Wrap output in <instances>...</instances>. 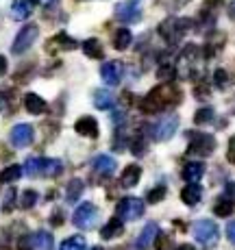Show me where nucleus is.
I'll list each match as a JSON object with an SVG mask.
<instances>
[{
  "label": "nucleus",
  "mask_w": 235,
  "mask_h": 250,
  "mask_svg": "<svg viewBox=\"0 0 235 250\" xmlns=\"http://www.w3.org/2000/svg\"><path fill=\"white\" fill-rule=\"evenodd\" d=\"M227 161L235 166V135L229 139V148H227Z\"/></svg>",
  "instance_id": "obj_41"
},
{
  "label": "nucleus",
  "mask_w": 235,
  "mask_h": 250,
  "mask_svg": "<svg viewBox=\"0 0 235 250\" xmlns=\"http://www.w3.org/2000/svg\"><path fill=\"white\" fill-rule=\"evenodd\" d=\"M124 233V224L120 218H111L107 224L103 227L100 230V235H103V239H116V237H122Z\"/></svg>",
  "instance_id": "obj_22"
},
{
  "label": "nucleus",
  "mask_w": 235,
  "mask_h": 250,
  "mask_svg": "<svg viewBox=\"0 0 235 250\" xmlns=\"http://www.w3.org/2000/svg\"><path fill=\"white\" fill-rule=\"evenodd\" d=\"M215 150V137L209 133H194L190 139L188 152L190 155H200V157H209Z\"/></svg>",
  "instance_id": "obj_8"
},
{
  "label": "nucleus",
  "mask_w": 235,
  "mask_h": 250,
  "mask_svg": "<svg viewBox=\"0 0 235 250\" xmlns=\"http://www.w3.org/2000/svg\"><path fill=\"white\" fill-rule=\"evenodd\" d=\"M83 52L89 57V59H103V44H100L96 37H89L83 44Z\"/></svg>",
  "instance_id": "obj_29"
},
{
  "label": "nucleus",
  "mask_w": 235,
  "mask_h": 250,
  "mask_svg": "<svg viewBox=\"0 0 235 250\" xmlns=\"http://www.w3.org/2000/svg\"><path fill=\"white\" fill-rule=\"evenodd\" d=\"M205 176V166L200 161H192V163H185L183 167V179L188 183H198L200 179Z\"/></svg>",
  "instance_id": "obj_21"
},
{
  "label": "nucleus",
  "mask_w": 235,
  "mask_h": 250,
  "mask_svg": "<svg viewBox=\"0 0 235 250\" xmlns=\"http://www.w3.org/2000/svg\"><path fill=\"white\" fill-rule=\"evenodd\" d=\"M227 237H229V242H231L233 246H235V220L227 224Z\"/></svg>",
  "instance_id": "obj_44"
},
{
  "label": "nucleus",
  "mask_w": 235,
  "mask_h": 250,
  "mask_svg": "<svg viewBox=\"0 0 235 250\" xmlns=\"http://www.w3.org/2000/svg\"><path fill=\"white\" fill-rule=\"evenodd\" d=\"M142 179V167L135 166V163H131V166H127L122 170V176H120V185L122 187H135L137 183Z\"/></svg>",
  "instance_id": "obj_18"
},
{
  "label": "nucleus",
  "mask_w": 235,
  "mask_h": 250,
  "mask_svg": "<svg viewBox=\"0 0 235 250\" xmlns=\"http://www.w3.org/2000/svg\"><path fill=\"white\" fill-rule=\"evenodd\" d=\"M224 196H227L229 200H233V203H235V181L227 183V187H224Z\"/></svg>",
  "instance_id": "obj_43"
},
{
  "label": "nucleus",
  "mask_w": 235,
  "mask_h": 250,
  "mask_svg": "<svg viewBox=\"0 0 235 250\" xmlns=\"http://www.w3.org/2000/svg\"><path fill=\"white\" fill-rule=\"evenodd\" d=\"M214 83H215V87H220V89H224L229 85V74L224 70H215L214 72Z\"/></svg>",
  "instance_id": "obj_38"
},
{
  "label": "nucleus",
  "mask_w": 235,
  "mask_h": 250,
  "mask_svg": "<svg viewBox=\"0 0 235 250\" xmlns=\"http://www.w3.org/2000/svg\"><path fill=\"white\" fill-rule=\"evenodd\" d=\"M194 237L200 246L212 248L220 239V229L214 220H196L194 222Z\"/></svg>",
  "instance_id": "obj_2"
},
{
  "label": "nucleus",
  "mask_w": 235,
  "mask_h": 250,
  "mask_svg": "<svg viewBox=\"0 0 235 250\" xmlns=\"http://www.w3.org/2000/svg\"><path fill=\"white\" fill-rule=\"evenodd\" d=\"M194 94H196V98H198V100L209 98V87H207V85H196Z\"/></svg>",
  "instance_id": "obj_42"
},
{
  "label": "nucleus",
  "mask_w": 235,
  "mask_h": 250,
  "mask_svg": "<svg viewBox=\"0 0 235 250\" xmlns=\"http://www.w3.org/2000/svg\"><path fill=\"white\" fill-rule=\"evenodd\" d=\"M16 207V189H9L7 196H4V205H2V211L4 213H9V211Z\"/></svg>",
  "instance_id": "obj_39"
},
{
  "label": "nucleus",
  "mask_w": 235,
  "mask_h": 250,
  "mask_svg": "<svg viewBox=\"0 0 235 250\" xmlns=\"http://www.w3.org/2000/svg\"><path fill=\"white\" fill-rule=\"evenodd\" d=\"M166 194H168L166 185H157L155 189H150V191H148V194H146V203H150V205L161 203V200L166 198Z\"/></svg>",
  "instance_id": "obj_34"
},
{
  "label": "nucleus",
  "mask_w": 235,
  "mask_h": 250,
  "mask_svg": "<svg viewBox=\"0 0 235 250\" xmlns=\"http://www.w3.org/2000/svg\"><path fill=\"white\" fill-rule=\"evenodd\" d=\"M190 31V20H176V18H168L159 24V35L164 37L168 44H176L185 33Z\"/></svg>",
  "instance_id": "obj_4"
},
{
  "label": "nucleus",
  "mask_w": 235,
  "mask_h": 250,
  "mask_svg": "<svg viewBox=\"0 0 235 250\" xmlns=\"http://www.w3.org/2000/svg\"><path fill=\"white\" fill-rule=\"evenodd\" d=\"M155 246H157V250H174V239L166 233H157Z\"/></svg>",
  "instance_id": "obj_36"
},
{
  "label": "nucleus",
  "mask_w": 235,
  "mask_h": 250,
  "mask_svg": "<svg viewBox=\"0 0 235 250\" xmlns=\"http://www.w3.org/2000/svg\"><path fill=\"white\" fill-rule=\"evenodd\" d=\"M35 203H37V191L35 189H26L20 196V207H22V209H33Z\"/></svg>",
  "instance_id": "obj_37"
},
{
  "label": "nucleus",
  "mask_w": 235,
  "mask_h": 250,
  "mask_svg": "<svg viewBox=\"0 0 235 250\" xmlns=\"http://www.w3.org/2000/svg\"><path fill=\"white\" fill-rule=\"evenodd\" d=\"M64 172V163L59 159H44V167H42V176H59Z\"/></svg>",
  "instance_id": "obj_31"
},
{
  "label": "nucleus",
  "mask_w": 235,
  "mask_h": 250,
  "mask_svg": "<svg viewBox=\"0 0 235 250\" xmlns=\"http://www.w3.org/2000/svg\"><path fill=\"white\" fill-rule=\"evenodd\" d=\"M116 213H118V218L122 220H137V218H142L144 215V200L140 198H135V196H128V198H122L118 203L116 207Z\"/></svg>",
  "instance_id": "obj_6"
},
{
  "label": "nucleus",
  "mask_w": 235,
  "mask_h": 250,
  "mask_svg": "<svg viewBox=\"0 0 235 250\" xmlns=\"http://www.w3.org/2000/svg\"><path fill=\"white\" fill-rule=\"evenodd\" d=\"M92 167H94V174H98V176H105V179H109V176H111L113 172H116L118 163H116V159H113L111 155H98V157L94 159Z\"/></svg>",
  "instance_id": "obj_11"
},
{
  "label": "nucleus",
  "mask_w": 235,
  "mask_h": 250,
  "mask_svg": "<svg viewBox=\"0 0 235 250\" xmlns=\"http://www.w3.org/2000/svg\"><path fill=\"white\" fill-rule=\"evenodd\" d=\"M176 128H179V115L168 113V115H161L150 126V135L155 142H168L176 133Z\"/></svg>",
  "instance_id": "obj_3"
},
{
  "label": "nucleus",
  "mask_w": 235,
  "mask_h": 250,
  "mask_svg": "<svg viewBox=\"0 0 235 250\" xmlns=\"http://www.w3.org/2000/svg\"><path fill=\"white\" fill-rule=\"evenodd\" d=\"M92 250H103V248H100V246H94V248H92Z\"/></svg>",
  "instance_id": "obj_48"
},
{
  "label": "nucleus",
  "mask_w": 235,
  "mask_h": 250,
  "mask_svg": "<svg viewBox=\"0 0 235 250\" xmlns=\"http://www.w3.org/2000/svg\"><path fill=\"white\" fill-rule=\"evenodd\" d=\"M33 135H35V131H33L31 124H18V126L11 128L9 139H11V144L16 148H24V146H28V144L33 142Z\"/></svg>",
  "instance_id": "obj_10"
},
{
  "label": "nucleus",
  "mask_w": 235,
  "mask_h": 250,
  "mask_svg": "<svg viewBox=\"0 0 235 250\" xmlns=\"http://www.w3.org/2000/svg\"><path fill=\"white\" fill-rule=\"evenodd\" d=\"M33 11V2L31 0H13L11 4V13L16 20H26Z\"/></svg>",
  "instance_id": "obj_24"
},
{
  "label": "nucleus",
  "mask_w": 235,
  "mask_h": 250,
  "mask_svg": "<svg viewBox=\"0 0 235 250\" xmlns=\"http://www.w3.org/2000/svg\"><path fill=\"white\" fill-rule=\"evenodd\" d=\"M133 42V35L128 28H118L116 33H113V48L116 50H127L128 46H131Z\"/></svg>",
  "instance_id": "obj_25"
},
{
  "label": "nucleus",
  "mask_w": 235,
  "mask_h": 250,
  "mask_svg": "<svg viewBox=\"0 0 235 250\" xmlns=\"http://www.w3.org/2000/svg\"><path fill=\"white\" fill-rule=\"evenodd\" d=\"M72 222H74V227L81 229V230H92L96 227V222H98V209H96V205L83 203L74 211Z\"/></svg>",
  "instance_id": "obj_5"
},
{
  "label": "nucleus",
  "mask_w": 235,
  "mask_h": 250,
  "mask_svg": "<svg viewBox=\"0 0 235 250\" xmlns=\"http://www.w3.org/2000/svg\"><path fill=\"white\" fill-rule=\"evenodd\" d=\"M18 109V94L16 89H2L0 91V113L13 115Z\"/></svg>",
  "instance_id": "obj_15"
},
{
  "label": "nucleus",
  "mask_w": 235,
  "mask_h": 250,
  "mask_svg": "<svg viewBox=\"0 0 235 250\" xmlns=\"http://www.w3.org/2000/svg\"><path fill=\"white\" fill-rule=\"evenodd\" d=\"M22 174H24V167L18 166V163H13V166H7L2 172H0V183H13V181L20 179Z\"/></svg>",
  "instance_id": "obj_30"
},
{
  "label": "nucleus",
  "mask_w": 235,
  "mask_h": 250,
  "mask_svg": "<svg viewBox=\"0 0 235 250\" xmlns=\"http://www.w3.org/2000/svg\"><path fill=\"white\" fill-rule=\"evenodd\" d=\"M174 250H194V246H190V244H183V246H176Z\"/></svg>",
  "instance_id": "obj_47"
},
{
  "label": "nucleus",
  "mask_w": 235,
  "mask_h": 250,
  "mask_svg": "<svg viewBox=\"0 0 235 250\" xmlns=\"http://www.w3.org/2000/svg\"><path fill=\"white\" fill-rule=\"evenodd\" d=\"M37 35H40V28L35 24H26L24 28H20V33L16 35L13 40V46H11V52L13 55H24L33 44H35Z\"/></svg>",
  "instance_id": "obj_7"
},
{
  "label": "nucleus",
  "mask_w": 235,
  "mask_h": 250,
  "mask_svg": "<svg viewBox=\"0 0 235 250\" xmlns=\"http://www.w3.org/2000/svg\"><path fill=\"white\" fill-rule=\"evenodd\" d=\"M128 148H131V152L135 157H142L144 152H146V139H144L142 133H137L135 137L131 139V144H128Z\"/></svg>",
  "instance_id": "obj_33"
},
{
  "label": "nucleus",
  "mask_w": 235,
  "mask_h": 250,
  "mask_svg": "<svg viewBox=\"0 0 235 250\" xmlns=\"http://www.w3.org/2000/svg\"><path fill=\"white\" fill-rule=\"evenodd\" d=\"M72 48H76V42L72 40L70 35H65V33H59V35L50 37V40L46 42V50H48V52H55V50H72Z\"/></svg>",
  "instance_id": "obj_16"
},
{
  "label": "nucleus",
  "mask_w": 235,
  "mask_h": 250,
  "mask_svg": "<svg viewBox=\"0 0 235 250\" xmlns=\"http://www.w3.org/2000/svg\"><path fill=\"white\" fill-rule=\"evenodd\" d=\"M159 79H166V81H170L172 76H174V65H170V63H166V65H161L159 68Z\"/></svg>",
  "instance_id": "obj_40"
},
{
  "label": "nucleus",
  "mask_w": 235,
  "mask_h": 250,
  "mask_svg": "<svg viewBox=\"0 0 235 250\" xmlns=\"http://www.w3.org/2000/svg\"><path fill=\"white\" fill-rule=\"evenodd\" d=\"M50 224L61 227V224H64V213H61V211H55V215H50Z\"/></svg>",
  "instance_id": "obj_45"
},
{
  "label": "nucleus",
  "mask_w": 235,
  "mask_h": 250,
  "mask_svg": "<svg viewBox=\"0 0 235 250\" xmlns=\"http://www.w3.org/2000/svg\"><path fill=\"white\" fill-rule=\"evenodd\" d=\"M157 233H159V227H157L155 222H148L146 227L142 229L140 237L135 239V248L137 250H148V248H150V244H155Z\"/></svg>",
  "instance_id": "obj_14"
},
{
  "label": "nucleus",
  "mask_w": 235,
  "mask_h": 250,
  "mask_svg": "<svg viewBox=\"0 0 235 250\" xmlns=\"http://www.w3.org/2000/svg\"><path fill=\"white\" fill-rule=\"evenodd\" d=\"M233 209H235V203L229 200L227 196H224V198H218L214 205V213L218 215V218H229V215L233 213Z\"/></svg>",
  "instance_id": "obj_28"
},
{
  "label": "nucleus",
  "mask_w": 235,
  "mask_h": 250,
  "mask_svg": "<svg viewBox=\"0 0 235 250\" xmlns=\"http://www.w3.org/2000/svg\"><path fill=\"white\" fill-rule=\"evenodd\" d=\"M116 18L124 24H135L142 18V7L135 0H124V2L116 4Z\"/></svg>",
  "instance_id": "obj_9"
},
{
  "label": "nucleus",
  "mask_w": 235,
  "mask_h": 250,
  "mask_svg": "<svg viewBox=\"0 0 235 250\" xmlns=\"http://www.w3.org/2000/svg\"><path fill=\"white\" fill-rule=\"evenodd\" d=\"M31 2H33V4H37V2H40V0H31Z\"/></svg>",
  "instance_id": "obj_49"
},
{
  "label": "nucleus",
  "mask_w": 235,
  "mask_h": 250,
  "mask_svg": "<svg viewBox=\"0 0 235 250\" xmlns=\"http://www.w3.org/2000/svg\"><path fill=\"white\" fill-rule=\"evenodd\" d=\"M100 76L107 85H118L122 81V63L120 61H107L100 68Z\"/></svg>",
  "instance_id": "obj_12"
},
{
  "label": "nucleus",
  "mask_w": 235,
  "mask_h": 250,
  "mask_svg": "<svg viewBox=\"0 0 235 250\" xmlns=\"http://www.w3.org/2000/svg\"><path fill=\"white\" fill-rule=\"evenodd\" d=\"M7 74V57L0 55V76Z\"/></svg>",
  "instance_id": "obj_46"
},
{
  "label": "nucleus",
  "mask_w": 235,
  "mask_h": 250,
  "mask_svg": "<svg viewBox=\"0 0 235 250\" xmlns=\"http://www.w3.org/2000/svg\"><path fill=\"white\" fill-rule=\"evenodd\" d=\"M179 98H181V91L176 89L174 83H161V85H157L146 98H142L140 109L144 113H157V111H161V109L176 104Z\"/></svg>",
  "instance_id": "obj_1"
},
{
  "label": "nucleus",
  "mask_w": 235,
  "mask_h": 250,
  "mask_svg": "<svg viewBox=\"0 0 235 250\" xmlns=\"http://www.w3.org/2000/svg\"><path fill=\"white\" fill-rule=\"evenodd\" d=\"M113 103H116V98H113L111 91H107V89H96L94 91V107L96 109H100V111L111 109Z\"/></svg>",
  "instance_id": "obj_23"
},
{
  "label": "nucleus",
  "mask_w": 235,
  "mask_h": 250,
  "mask_svg": "<svg viewBox=\"0 0 235 250\" xmlns=\"http://www.w3.org/2000/svg\"><path fill=\"white\" fill-rule=\"evenodd\" d=\"M83 189H85V183L81 181V179H72L68 183V189H65V200L68 203H76V200L81 198V194H83Z\"/></svg>",
  "instance_id": "obj_27"
},
{
  "label": "nucleus",
  "mask_w": 235,
  "mask_h": 250,
  "mask_svg": "<svg viewBox=\"0 0 235 250\" xmlns=\"http://www.w3.org/2000/svg\"><path fill=\"white\" fill-rule=\"evenodd\" d=\"M55 248V239L48 230H37L31 235V250H52Z\"/></svg>",
  "instance_id": "obj_19"
},
{
  "label": "nucleus",
  "mask_w": 235,
  "mask_h": 250,
  "mask_svg": "<svg viewBox=\"0 0 235 250\" xmlns=\"http://www.w3.org/2000/svg\"><path fill=\"white\" fill-rule=\"evenodd\" d=\"M59 250H85V239L81 235H72V237H68L61 244Z\"/></svg>",
  "instance_id": "obj_32"
},
{
  "label": "nucleus",
  "mask_w": 235,
  "mask_h": 250,
  "mask_svg": "<svg viewBox=\"0 0 235 250\" xmlns=\"http://www.w3.org/2000/svg\"><path fill=\"white\" fill-rule=\"evenodd\" d=\"M74 131L79 133V135H83V137L96 139V137H98V122H96L92 115H83V118L76 120Z\"/></svg>",
  "instance_id": "obj_13"
},
{
  "label": "nucleus",
  "mask_w": 235,
  "mask_h": 250,
  "mask_svg": "<svg viewBox=\"0 0 235 250\" xmlns=\"http://www.w3.org/2000/svg\"><path fill=\"white\" fill-rule=\"evenodd\" d=\"M200 198H203V189H200V185H196V183L185 185L183 191H181V200L188 207H196L200 203Z\"/></svg>",
  "instance_id": "obj_20"
},
{
  "label": "nucleus",
  "mask_w": 235,
  "mask_h": 250,
  "mask_svg": "<svg viewBox=\"0 0 235 250\" xmlns=\"http://www.w3.org/2000/svg\"><path fill=\"white\" fill-rule=\"evenodd\" d=\"M24 174L26 176H42V167H44V157H28L24 163Z\"/></svg>",
  "instance_id": "obj_26"
},
{
  "label": "nucleus",
  "mask_w": 235,
  "mask_h": 250,
  "mask_svg": "<svg viewBox=\"0 0 235 250\" xmlns=\"http://www.w3.org/2000/svg\"><path fill=\"white\" fill-rule=\"evenodd\" d=\"M194 122L198 124V126L214 122V109H212V107H203V109H198V111H196V115H194Z\"/></svg>",
  "instance_id": "obj_35"
},
{
  "label": "nucleus",
  "mask_w": 235,
  "mask_h": 250,
  "mask_svg": "<svg viewBox=\"0 0 235 250\" xmlns=\"http://www.w3.org/2000/svg\"><path fill=\"white\" fill-rule=\"evenodd\" d=\"M24 107H26V111L33 113V115H42V113L48 111L46 100L42 98V96H37V94H26L24 96Z\"/></svg>",
  "instance_id": "obj_17"
}]
</instances>
